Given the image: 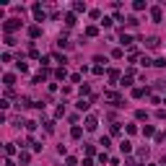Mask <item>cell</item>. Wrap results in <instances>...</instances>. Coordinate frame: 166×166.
<instances>
[{
	"instance_id": "4fadbf2b",
	"label": "cell",
	"mask_w": 166,
	"mask_h": 166,
	"mask_svg": "<svg viewBox=\"0 0 166 166\" xmlns=\"http://www.w3.org/2000/svg\"><path fill=\"white\" fill-rule=\"evenodd\" d=\"M96 34H99L96 26H88V29H86V37H96Z\"/></svg>"
},
{
	"instance_id": "9a60e30c",
	"label": "cell",
	"mask_w": 166,
	"mask_h": 166,
	"mask_svg": "<svg viewBox=\"0 0 166 166\" xmlns=\"http://www.w3.org/2000/svg\"><path fill=\"white\" fill-rule=\"evenodd\" d=\"M119 42H122V44H132V37H130V34H122Z\"/></svg>"
},
{
	"instance_id": "4316f807",
	"label": "cell",
	"mask_w": 166,
	"mask_h": 166,
	"mask_svg": "<svg viewBox=\"0 0 166 166\" xmlns=\"http://www.w3.org/2000/svg\"><path fill=\"white\" fill-rule=\"evenodd\" d=\"M5 166H16V164H13V161H11V158H5Z\"/></svg>"
},
{
	"instance_id": "ac0fdd59",
	"label": "cell",
	"mask_w": 166,
	"mask_h": 166,
	"mask_svg": "<svg viewBox=\"0 0 166 166\" xmlns=\"http://www.w3.org/2000/svg\"><path fill=\"white\" fill-rule=\"evenodd\" d=\"M130 83H132V75L127 73V75H125V78H122V81H119V86H130Z\"/></svg>"
},
{
	"instance_id": "7402d4cb",
	"label": "cell",
	"mask_w": 166,
	"mask_h": 166,
	"mask_svg": "<svg viewBox=\"0 0 166 166\" xmlns=\"http://www.w3.org/2000/svg\"><path fill=\"white\" fill-rule=\"evenodd\" d=\"M26 130H29V132H34V130H37V122H34V119L26 122Z\"/></svg>"
},
{
	"instance_id": "7a4b0ae2",
	"label": "cell",
	"mask_w": 166,
	"mask_h": 166,
	"mask_svg": "<svg viewBox=\"0 0 166 166\" xmlns=\"http://www.w3.org/2000/svg\"><path fill=\"white\" fill-rule=\"evenodd\" d=\"M31 11H34V18H37V21H44V11H42V5H39V3H34V5H31Z\"/></svg>"
},
{
	"instance_id": "9c48e42d",
	"label": "cell",
	"mask_w": 166,
	"mask_h": 166,
	"mask_svg": "<svg viewBox=\"0 0 166 166\" xmlns=\"http://www.w3.org/2000/svg\"><path fill=\"white\" fill-rule=\"evenodd\" d=\"M75 106H78V109H81V112H86V109H88V106H91V101H86V99H81V101H78Z\"/></svg>"
},
{
	"instance_id": "d6986e66",
	"label": "cell",
	"mask_w": 166,
	"mask_h": 166,
	"mask_svg": "<svg viewBox=\"0 0 166 166\" xmlns=\"http://www.w3.org/2000/svg\"><path fill=\"white\" fill-rule=\"evenodd\" d=\"M127 26H130V29H135V26H138V18L130 16V18H127Z\"/></svg>"
},
{
	"instance_id": "2e32d148",
	"label": "cell",
	"mask_w": 166,
	"mask_h": 166,
	"mask_svg": "<svg viewBox=\"0 0 166 166\" xmlns=\"http://www.w3.org/2000/svg\"><path fill=\"white\" fill-rule=\"evenodd\" d=\"M70 135H73V138H81V135H83V130H81V127H78V125H75L73 130H70Z\"/></svg>"
},
{
	"instance_id": "3957f363",
	"label": "cell",
	"mask_w": 166,
	"mask_h": 166,
	"mask_svg": "<svg viewBox=\"0 0 166 166\" xmlns=\"http://www.w3.org/2000/svg\"><path fill=\"white\" fill-rule=\"evenodd\" d=\"M96 125H99V119L93 117V114H88V117H86V130H96Z\"/></svg>"
},
{
	"instance_id": "277c9868",
	"label": "cell",
	"mask_w": 166,
	"mask_h": 166,
	"mask_svg": "<svg viewBox=\"0 0 166 166\" xmlns=\"http://www.w3.org/2000/svg\"><path fill=\"white\" fill-rule=\"evenodd\" d=\"M3 83H5V88H11V86L16 83V75H13V73H5V75H3Z\"/></svg>"
},
{
	"instance_id": "7c38bea8",
	"label": "cell",
	"mask_w": 166,
	"mask_h": 166,
	"mask_svg": "<svg viewBox=\"0 0 166 166\" xmlns=\"http://www.w3.org/2000/svg\"><path fill=\"white\" fill-rule=\"evenodd\" d=\"M65 24H68V26H75V13H68V16H65Z\"/></svg>"
},
{
	"instance_id": "ba28073f",
	"label": "cell",
	"mask_w": 166,
	"mask_h": 166,
	"mask_svg": "<svg viewBox=\"0 0 166 166\" xmlns=\"http://www.w3.org/2000/svg\"><path fill=\"white\" fill-rule=\"evenodd\" d=\"M143 135H146V138H150V135H156L153 125H146V127H143Z\"/></svg>"
},
{
	"instance_id": "30bf717a",
	"label": "cell",
	"mask_w": 166,
	"mask_h": 166,
	"mask_svg": "<svg viewBox=\"0 0 166 166\" xmlns=\"http://www.w3.org/2000/svg\"><path fill=\"white\" fill-rule=\"evenodd\" d=\"M39 34H42V29H39V26H31V29H29V37H34V39H37Z\"/></svg>"
},
{
	"instance_id": "5b68a950",
	"label": "cell",
	"mask_w": 166,
	"mask_h": 166,
	"mask_svg": "<svg viewBox=\"0 0 166 166\" xmlns=\"http://www.w3.org/2000/svg\"><path fill=\"white\" fill-rule=\"evenodd\" d=\"M150 18H153L156 24H158V21L164 18V13H161V8H150Z\"/></svg>"
},
{
	"instance_id": "52a82bcc",
	"label": "cell",
	"mask_w": 166,
	"mask_h": 166,
	"mask_svg": "<svg viewBox=\"0 0 166 166\" xmlns=\"http://www.w3.org/2000/svg\"><path fill=\"white\" fill-rule=\"evenodd\" d=\"M146 47H148V49H156V47H158V39H156V37L146 39Z\"/></svg>"
},
{
	"instance_id": "44dd1931",
	"label": "cell",
	"mask_w": 166,
	"mask_h": 166,
	"mask_svg": "<svg viewBox=\"0 0 166 166\" xmlns=\"http://www.w3.org/2000/svg\"><path fill=\"white\" fill-rule=\"evenodd\" d=\"M18 161H21V164H29V153H26V150H21V156H18Z\"/></svg>"
},
{
	"instance_id": "8fae6325",
	"label": "cell",
	"mask_w": 166,
	"mask_h": 166,
	"mask_svg": "<svg viewBox=\"0 0 166 166\" xmlns=\"http://www.w3.org/2000/svg\"><path fill=\"white\" fill-rule=\"evenodd\" d=\"M73 11L75 13H86V3H73Z\"/></svg>"
},
{
	"instance_id": "e0dca14e",
	"label": "cell",
	"mask_w": 166,
	"mask_h": 166,
	"mask_svg": "<svg viewBox=\"0 0 166 166\" xmlns=\"http://www.w3.org/2000/svg\"><path fill=\"white\" fill-rule=\"evenodd\" d=\"M99 146H104V150H106V148H109V146H112V140H109V138H106V135H104V138H101V140H99Z\"/></svg>"
},
{
	"instance_id": "ffe728a7",
	"label": "cell",
	"mask_w": 166,
	"mask_h": 166,
	"mask_svg": "<svg viewBox=\"0 0 166 166\" xmlns=\"http://www.w3.org/2000/svg\"><path fill=\"white\" fill-rule=\"evenodd\" d=\"M5 153L13 156V153H16V146H13V143H8V146H5Z\"/></svg>"
},
{
	"instance_id": "cb8c5ba5",
	"label": "cell",
	"mask_w": 166,
	"mask_h": 166,
	"mask_svg": "<svg viewBox=\"0 0 166 166\" xmlns=\"http://www.w3.org/2000/svg\"><path fill=\"white\" fill-rule=\"evenodd\" d=\"M143 93H146V88H135V91H132V96H135V99H140Z\"/></svg>"
},
{
	"instance_id": "603a6c76",
	"label": "cell",
	"mask_w": 166,
	"mask_h": 166,
	"mask_svg": "<svg viewBox=\"0 0 166 166\" xmlns=\"http://www.w3.org/2000/svg\"><path fill=\"white\" fill-rule=\"evenodd\" d=\"M62 114H65V104H60V106H57V112H55V117H62Z\"/></svg>"
},
{
	"instance_id": "5bb4252c",
	"label": "cell",
	"mask_w": 166,
	"mask_h": 166,
	"mask_svg": "<svg viewBox=\"0 0 166 166\" xmlns=\"http://www.w3.org/2000/svg\"><path fill=\"white\" fill-rule=\"evenodd\" d=\"M132 8H135V11H146V3H143V0H135Z\"/></svg>"
},
{
	"instance_id": "8992f818",
	"label": "cell",
	"mask_w": 166,
	"mask_h": 166,
	"mask_svg": "<svg viewBox=\"0 0 166 166\" xmlns=\"http://www.w3.org/2000/svg\"><path fill=\"white\" fill-rule=\"evenodd\" d=\"M119 150H122V153H130V150H132V143H130V140H122V143H119Z\"/></svg>"
},
{
	"instance_id": "d4e9b609",
	"label": "cell",
	"mask_w": 166,
	"mask_h": 166,
	"mask_svg": "<svg viewBox=\"0 0 166 166\" xmlns=\"http://www.w3.org/2000/svg\"><path fill=\"white\" fill-rule=\"evenodd\" d=\"M153 65H156V68H164L166 60H164V57H158V60H153Z\"/></svg>"
},
{
	"instance_id": "83f0119b",
	"label": "cell",
	"mask_w": 166,
	"mask_h": 166,
	"mask_svg": "<svg viewBox=\"0 0 166 166\" xmlns=\"http://www.w3.org/2000/svg\"><path fill=\"white\" fill-rule=\"evenodd\" d=\"M150 166H153V164H150Z\"/></svg>"
},
{
	"instance_id": "6da1fadb",
	"label": "cell",
	"mask_w": 166,
	"mask_h": 166,
	"mask_svg": "<svg viewBox=\"0 0 166 166\" xmlns=\"http://www.w3.org/2000/svg\"><path fill=\"white\" fill-rule=\"evenodd\" d=\"M18 26H21V21H18V18H8V21L3 24V31H5V34H11V31H16Z\"/></svg>"
},
{
	"instance_id": "484cf974",
	"label": "cell",
	"mask_w": 166,
	"mask_h": 166,
	"mask_svg": "<svg viewBox=\"0 0 166 166\" xmlns=\"http://www.w3.org/2000/svg\"><path fill=\"white\" fill-rule=\"evenodd\" d=\"M78 91H81V99H83L86 93H88V86H86V83H81V88H78Z\"/></svg>"
}]
</instances>
